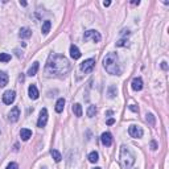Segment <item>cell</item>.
Masks as SVG:
<instances>
[{"label":"cell","mask_w":169,"mask_h":169,"mask_svg":"<svg viewBox=\"0 0 169 169\" xmlns=\"http://www.w3.org/2000/svg\"><path fill=\"white\" fill-rule=\"evenodd\" d=\"M70 70V64L66 59V57L61 54H52L49 56L48 62L45 66V71L48 75H53V77H64Z\"/></svg>","instance_id":"6da1fadb"},{"label":"cell","mask_w":169,"mask_h":169,"mask_svg":"<svg viewBox=\"0 0 169 169\" xmlns=\"http://www.w3.org/2000/svg\"><path fill=\"white\" fill-rule=\"evenodd\" d=\"M103 66L108 74L120 75L122 69H120V65H119V58L116 53H108L103 59Z\"/></svg>","instance_id":"7a4b0ae2"},{"label":"cell","mask_w":169,"mask_h":169,"mask_svg":"<svg viewBox=\"0 0 169 169\" xmlns=\"http://www.w3.org/2000/svg\"><path fill=\"white\" fill-rule=\"evenodd\" d=\"M120 161L124 169H131L132 165L135 164V156L125 145H122L120 148Z\"/></svg>","instance_id":"3957f363"},{"label":"cell","mask_w":169,"mask_h":169,"mask_svg":"<svg viewBox=\"0 0 169 169\" xmlns=\"http://www.w3.org/2000/svg\"><path fill=\"white\" fill-rule=\"evenodd\" d=\"M83 38H85V41H87V40H92L94 42H99L102 40V36H101V33L97 32V31H87V32H85V35H83Z\"/></svg>","instance_id":"277c9868"},{"label":"cell","mask_w":169,"mask_h":169,"mask_svg":"<svg viewBox=\"0 0 169 169\" xmlns=\"http://www.w3.org/2000/svg\"><path fill=\"white\" fill-rule=\"evenodd\" d=\"M94 66H95V59L94 58L85 59V61L81 64V70L83 73H91L92 69H94Z\"/></svg>","instance_id":"5b68a950"},{"label":"cell","mask_w":169,"mask_h":169,"mask_svg":"<svg viewBox=\"0 0 169 169\" xmlns=\"http://www.w3.org/2000/svg\"><path fill=\"white\" fill-rule=\"evenodd\" d=\"M128 134L131 135L132 137L135 139H140L141 136H143V128L139 127V125H130V128H128Z\"/></svg>","instance_id":"8992f818"},{"label":"cell","mask_w":169,"mask_h":169,"mask_svg":"<svg viewBox=\"0 0 169 169\" xmlns=\"http://www.w3.org/2000/svg\"><path fill=\"white\" fill-rule=\"evenodd\" d=\"M46 123H48V110L46 108H42L40 111V116H38V120H37V125L40 128L45 127Z\"/></svg>","instance_id":"52a82bcc"},{"label":"cell","mask_w":169,"mask_h":169,"mask_svg":"<svg viewBox=\"0 0 169 169\" xmlns=\"http://www.w3.org/2000/svg\"><path fill=\"white\" fill-rule=\"evenodd\" d=\"M15 98H16V92L13 90H7L4 94H3V102L5 104H12L15 102Z\"/></svg>","instance_id":"ba28073f"},{"label":"cell","mask_w":169,"mask_h":169,"mask_svg":"<svg viewBox=\"0 0 169 169\" xmlns=\"http://www.w3.org/2000/svg\"><path fill=\"white\" fill-rule=\"evenodd\" d=\"M20 118V108L19 107H13L11 111H9L8 114V119L9 122H12V123H16V122L19 120Z\"/></svg>","instance_id":"9c48e42d"},{"label":"cell","mask_w":169,"mask_h":169,"mask_svg":"<svg viewBox=\"0 0 169 169\" xmlns=\"http://www.w3.org/2000/svg\"><path fill=\"white\" fill-rule=\"evenodd\" d=\"M101 140H102V143H103V145L110 147V145L112 144V135L110 134V132H103L102 136H101Z\"/></svg>","instance_id":"30bf717a"},{"label":"cell","mask_w":169,"mask_h":169,"mask_svg":"<svg viewBox=\"0 0 169 169\" xmlns=\"http://www.w3.org/2000/svg\"><path fill=\"white\" fill-rule=\"evenodd\" d=\"M132 89H134L135 91H140L141 89H143V79H141L140 77H136L132 79Z\"/></svg>","instance_id":"8fae6325"},{"label":"cell","mask_w":169,"mask_h":169,"mask_svg":"<svg viewBox=\"0 0 169 169\" xmlns=\"http://www.w3.org/2000/svg\"><path fill=\"white\" fill-rule=\"evenodd\" d=\"M28 95H29V98L31 99H37L38 98V90H37V87H36V85H31L29 86V89H28Z\"/></svg>","instance_id":"7c38bea8"},{"label":"cell","mask_w":169,"mask_h":169,"mask_svg":"<svg viewBox=\"0 0 169 169\" xmlns=\"http://www.w3.org/2000/svg\"><path fill=\"white\" fill-rule=\"evenodd\" d=\"M20 137H21L24 141L29 140V139L32 137V131L28 130V128H21V131H20Z\"/></svg>","instance_id":"4fadbf2b"},{"label":"cell","mask_w":169,"mask_h":169,"mask_svg":"<svg viewBox=\"0 0 169 169\" xmlns=\"http://www.w3.org/2000/svg\"><path fill=\"white\" fill-rule=\"evenodd\" d=\"M70 56H71L73 59L81 58V52H79V49H78L75 45H71V46H70Z\"/></svg>","instance_id":"5bb4252c"},{"label":"cell","mask_w":169,"mask_h":169,"mask_svg":"<svg viewBox=\"0 0 169 169\" xmlns=\"http://www.w3.org/2000/svg\"><path fill=\"white\" fill-rule=\"evenodd\" d=\"M38 68H40L38 62H37V61H36V62H33V64H32V66H31V68H29V70H28V75H29V77H33V75H36V74H37Z\"/></svg>","instance_id":"9a60e30c"},{"label":"cell","mask_w":169,"mask_h":169,"mask_svg":"<svg viewBox=\"0 0 169 169\" xmlns=\"http://www.w3.org/2000/svg\"><path fill=\"white\" fill-rule=\"evenodd\" d=\"M19 36H20V38H29L32 36V32L29 28H21L19 32Z\"/></svg>","instance_id":"2e32d148"},{"label":"cell","mask_w":169,"mask_h":169,"mask_svg":"<svg viewBox=\"0 0 169 169\" xmlns=\"http://www.w3.org/2000/svg\"><path fill=\"white\" fill-rule=\"evenodd\" d=\"M50 28H52V23L49 21V20H45L44 23H42V28H41V31H42V35H48L49 31H50Z\"/></svg>","instance_id":"e0dca14e"},{"label":"cell","mask_w":169,"mask_h":169,"mask_svg":"<svg viewBox=\"0 0 169 169\" xmlns=\"http://www.w3.org/2000/svg\"><path fill=\"white\" fill-rule=\"evenodd\" d=\"M64 107H65V99L64 98H59L56 103V112H62L64 111Z\"/></svg>","instance_id":"ac0fdd59"},{"label":"cell","mask_w":169,"mask_h":169,"mask_svg":"<svg viewBox=\"0 0 169 169\" xmlns=\"http://www.w3.org/2000/svg\"><path fill=\"white\" fill-rule=\"evenodd\" d=\"M73 112H74L75 116L81 118V116H82V114H83V111H82V106L79 104V103H75L74 106H73Z\"/></svg>","instance_id":"d6986e66"},{"label":"cell","mask_w":169,"mask_h":169,"mask_svg":"<svg viewBox=\"0 0 169 169\" xmlns=\"http://www.w3.org/2000/svg\"><path fill=\"white\" fill-rule=\"evenodd\" d=\"M8 83V75L5 71H0V87H4Z\"/></svg>","instance_id":"ffe728a7"},{"label":"cell","mask_w":169,"mask_h":169,"mask_svg":"<svg viewBox=\"0 0 169 169\" xmlns=\"http://www.w3.org/2000/svg\"><path fill=\"white\" fill-rule=\"evenodd\" d=\"M87 158H89V161L90 163H98V160H99V155H98V152H90L89 153V156H87Z\"/></svg>","instance_id":"44dd1931"},{"label":"cell","mask_w":169,"mask_h":169,"mask_svg":"<svg viewBox=\"0 0 169 169\" xmlns=\"http://www.w3.org/2000/svg\"><path fill=\"white\" fill-rule=\"evenodd\" d=\"M50 155H52V157L54 158V161L56 163H59V161L62 160V156H61V153L57 151V149H52L50 151Z\"/></svg>","instance_id":"7402d4cb"},{"label":"cell","mask_w":169,"mask_h":169,"mask_svg":"<svg viewBox=\"0 0 169 169\" xmlns=\"http://www.w3.org/2000/svg\"><path fill=\"white\" fill-rule=\"evenodd\" d=\"M95 114H97V106H94V104L89 106V108H87V116L89 118H92V116H95Z\"/></svg>","instance_id":"603a6c76"},{"label":"cell","mask_w":169,"mask_h":169,"mask_svg":"<svg viewBox=\"0 0 169 169\" xmlns=\"http://www.w3.org/2000/svg\"><path fill=\"white\" fill-rule=\"evenodd\" d=\"M145 120H147V123L151 124V125H155V123H156V118H155L153 114H147L145 115Z\"/></svg>","instance_id":"cb8c5ba5"},{"label":"cell","mask_w":169,"mask_h":169,"mask_svg":"<svg viewBox=\"0 0 169 169\" xmlns=\"http://www.w3.org/2000/svg\"><path fill=\"white\" fill-rule=\"evenodd\" d=\"M107 94H108V97H110V98H115V97H116V94H118L116 87H115V86H110V87H108V90H107Z\"/></svg>","instance_id":"d4e9b609"},{"label":"cell","mask_w":169,"mask_h":169,"mask_svg":"<svg viewBox=\"0 0 169 169\" xmlns=\"http://www.w3.org/2000/svg\"><path fill=\"white\" fill-rule=\"evenodd\" d=\"M11 61V56L8 53H0V62H8Z\"/></svg>","instance_id":"484cf974"},{"label":"cell","mask_w":169,"mask_h":169,"mask_svg":"<svg viewBox=\"0 0 169 169\" xmlns=\"http://www.w3.org/2000/svg\"><path fill=\"white\" fill-rule=\"evenodd\" d=\"M128 45V41L127 40H119L116 42V46H127Z\"/></svg>","instance_id":"4316f807"},{"label":"cell","mask_w":169,"mask_h":169,"mask_svg":"<svg viewBox=\"0 0 169 169\" xmlns=\"http://www.w3.org/2000/svg\"><path fill=\"white\" fill-rule=\"evenodd\" d=\"M5 169H19V165L16 163H9L8 165H7Z\"/></svg>","instance_id":"83f0119b"},{"label":"cell","mask_w":169,"mask_h":169,"mask_svg":"<svg viewBox=\"0 0 169 169\" xmlns=\"http://www.w3.org/2000/svg\"><path fill=\"white\" fill-rule=\"evenodd\" d=\"M157 148H158V147H157V143H156L155 140H152V141H151V149H152V151H156Z\"/></svg>","instance_id":"f1b7e54d"},{"label":"cell","mask_w":169,"mask_h":169,"mask_svg":"<svg viewBox=\"0 0 169 169\" xmlns=\"http://www.w3.org/2000/svg\"><path fill=\"white\" fill-rule=\"evenodd\" d=\"M130 110H131V111H134V112H137V111H139V108H137L135 104H131V106H130Z\"/></svg>","instance_id":"f546056e"},{"label":"cell","mask_w":169,"mask_h":169,"mask_svg":"<svg viewBox=\"0 0 169 169\" xmlns=\"http://www.w3.org/2000/svg\"><path fill=\"white\" fill-rule=\"evenodd\" d=\"M114 123H115V119H112V118H111V119H108V120H107V124H108V125H112Z\"/></svg>","instance_id":"4dcf8cb0"},{"label":"cell","mask_w":169,"mask_h":169,"mask_svg":"<svg viewBox=\"0 0 169 169\" xmlns=\"http://www.w3.org/2000/svg\"><path fill=\"white\" fill-rule=\"evenodd\" d=\"M161 68H163L164 70H167V62H161Z\"/></svg>","instance_id":"1f68e13d"},{"label":"cell","mask_w":169,"mask_h":169,"mask_svg":"<svg viewBox=\"0 0 169 169\" xmlns=\"http://www.w3.org/2000/svg\"><path fill=\"white\" fill-rule=\"evenodd\" d=\"M110 4H111V2H104V3H103V5H104V7H108Z\"/></svg>","instance_id":"d6a6232c"},{"label":"cell","mask_w":169,"mask_h":169,"mask_svg":"<svg viewBox=\"0 0 169 169\" xmlns=\"http://www.w3.org/2000/svg\"><path fill=\"white\" fill-rule=\"evenodd\" d=\"M132 4H134V5H139V4H140V2H139V0H137V2H132Z\"/></svg>","instance_id":"836d02e7"},{"label":"cell","mask_w":169,"mask_h":169,"mask_svg":"<svg viewBox=\"0 0 169 169\" xmlns=\"http://www.w3.org/2000/svg\"><path fill=\"white\" fill-rule=\"evenodd\" d=\"M20 4H21L23 7H25L26 5V2H20Z\"/></svg>","instance_id":"e575fe53"},{"label":"cell","mask_w":169,"mask_h":169,"mask_svg":"<svg viewBox=\"0 0 169 169\" xmlns=\"http://www.w3.org/2000/svg\"><path fill=\"white\" fill-rule=\"evenodd\" d=\"M94 169H102V168H99V167H97V168H94Z\"/></svg>","instance_id":"d590c367"},{"label":"cell","mask_w":169,"mask_h":169,"mask_svg":"<svg viewBox=\"0 0 169 169\" xmlns=\"http://www.w3.org/2000/svg\"><path fill=\"white\" fill-rule=\"evenodd\" d=\"M0 134H2V131H0Z\"/></svg>","instance_id":"8d00e7d4"}]
</instances>
